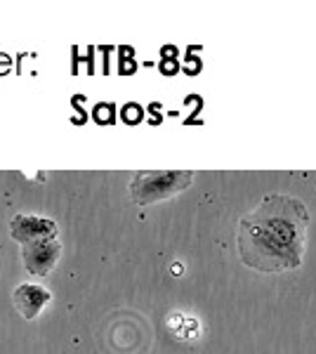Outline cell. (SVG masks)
<instances>
[{
  "mask_svg": "<svg viewBox=\"0 0 316 354\" xmlns=\"http://www.w3.org/2000/svg\"><path fill=\"white\" fill-rule=\"evenodd\" d=\"M307 234V205L288 194H267L239 222V258L260 274L292 272L304 260Z\"/></svg>",
  "mask_w": 316,
  "mask_h": 354,
  "instance_id": "cell-1",
  "label": "cell"
},
{
  "mask_svg": "<svg viewBox=\"0 0 316 354\" xmlns=\"http://www.w3.org/2000/svg\"><path fill=\"white\" fill-rule=\"evenodd\" d=\"M194 170H137L130 180L135 205H154L187 192L194 185Z\"/></svg>",
  "mask_w": 316,
  "mask_h": 354,
  "instance_id": "cell-2",
  "label": "cell"
},
{
  "mask_svg": "<svg viewBox=\"0 0 316 354\" xmlns=\"http://www.w3.org/2000/svg\"><path fill=\"white\" fill-rule=\"evenodd\" d=\"M62 250H64V245H62L59 236L21 245V260H24L26 272L33 274V277H45V274H50L57 267V262H59Z\"/></svg>",
  "mask_w": 316,
  "mask_h": 354,
  "instance_id": "cell-3",
  "label": "cell"
},
{
  "mask_svg": "<svg viewBox=\"0 0 316 354\" xmlns=\"http://www.w3.org/2000/svg\"><path fill=\"white\" fill-rule=\"evenodd\" d=\"M10 236L17 243L28 245L43 239L59 236V227L53 218H43V215H15L10 220Z\"/></svg>",
  "mask_w": 316,
  "mask_h": 354,
  "instance_id": "cell-4",
  "label": "cell"
},
{
  "mask_svg": "<svg viewBox=\"0 0 316 354\" xmlns=\"http://www.w3.org/2000/svg\"><path fill=\"white\" fill-rule=\"evenodd\" d=\"M50 300H53V293H50L48 288L38 286V283H21L12 293V302H15L17 312H19L21 319H28V322L36 319Z\"/></svg>",
  "mask_w": 316,
  "mask_h": 354,
  "instance_id": "cell-5",
  "label": "cell"
}]
</instances>
